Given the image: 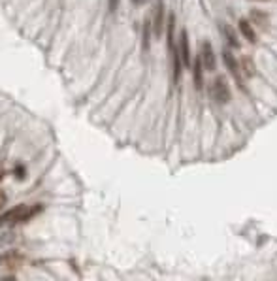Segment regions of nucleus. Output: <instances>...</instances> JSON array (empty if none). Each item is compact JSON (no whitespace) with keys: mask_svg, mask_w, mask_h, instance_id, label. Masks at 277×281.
<instances>
[{"mask_svg":"<svg viewBox=\"0 0 277 281\" xmlns=\"http://www.w3.org/2000/svg\"><path fill=\"white\" fill-rule=\"evenodd\" d=\"M42 210H43L42 204H36V206L19 204L0 215V227H6V225H19V223L30 221L34 215L40 213Z\"/></svg>","mask_w":277,"mask_h":281,"instance_id":"f257e3e1","label":"nucleus"},{"mask_svg":"<svg viewBox=\"0 0 277 281\" xmlns=\"http://www.w3.org/2000/svg\"><path fill=\"white\" fill-rule=\"evenodd\" d=\"M223 62H225V66L228 68V72H230V74H232V77L236 79L238 87H242V89L245 91V77L242 76L240 62H238V59H236L234 53L230 51V49H223Z\"/></svg>","mask_w":277,"mask_h":281,"instance_id":"f03ea898","label":"nucleus"},{"mask_svg":"<svg viewBox=\"0 0 277 281\" xmlns=\"http://www.w3.org/2000/svg\"><path fill=\"white\" fill-rule=\"evenodd\" d=\"M164 26H166V13H164V2L159 0L155 4V9H153V21H151V30L153 36L159 40L164 34Z\"/></svg>","mask_w":277,"mask_h":281,"instance_id":"7ed1b4c3","label":"nucleus"},{"mask_svg":"<svg viewBox=\"0 0 277 281\" xmlns=\"http://www.w3.org/2000/svg\"><path fill=\"white\" fill-rule=\"evenodd\" d=\"M211 96H213L219 104H227L228 100H230V89H228L227 79L223 76H219L213 79V83H211Z\"/></svg>","mask_w":277,"mask_h":281,"instance_id":"20e7f679","label":"nucleus"},{"mask_svg":"<svg viewBox=\"0 0 277 281\" xmlns=\"http://www.w3.org/2000/svg\"><path fill=\"white\" fill-rule=\"evenodd\" d=\"M198 59H200L204 70H210V72L215 70V66H217V59H215V51H213V45H211L210 42H202Z\"/></svg>","mask_w":277,"mask_h":281,"instance_id":"39448f33","label":"nucleus"},{"mask_svg":"<svg viewBox=\"0 0 277 281\" xmlns=\"http://www.w3.org/2000/svg\"><path fill=\"white\" fill-rule=\"evenodd\" d=\"M177 53H179V59L183 66H191L193 64V57H191V43H189V34L187 30H181L179 34V43H177Z\"/></svg>","mask_w":277,"mask_h":281,"instance_id":"423d86ee","label":"nucleus"},{"mask_svg":"<svg viewBox=\"0 0 277 281\" xmlns=\"http://www.w3.org/2000/svg\"><path fill=\"white\" fill-rule=\"evenodd\" d=\"M23 264V255L15 251V249H11V251H6V253H2L0 255V266L2 268H8V270H15Z\"/></svg>","mask_w":277,"mask_h":281,"instance_id":"0eeeda50","label":"nucleus"},{"mask_svg":"<svg viewBox=\"0 0 277 281\" xmlns=\"http://www.w3.org/2000/svg\"><path fill=\"white\" fill-rule=\"evenodd\" d=\"M238 28H240V34L244 36L249 43L257 42V30H255V26L249 23V19H244V17L240 19V21H238Z\"/></svg>","mask_w":277,"mask_h":281,"instance_id":"6e6552de","label":"nucleus"},{"mask_svg":"<svg viewBox=\"0 0 277 281\" xmlns=\"http://www.w3.org/2000/svg\"><path fill=\"white\" fill-rule=\"evenodd\" d=\"M268 13L266 11H262V9H251V13H249V23L253 26H259L261 30H266L268 28Z\"/></svg>","mask_w":277,"mask_h":281,"instance_id":"1a4fd4ad","label":"nucleus"},{"mask_svg":"<svg viewBox=\"0 0 277 281\" xmlns=\"http://www.w3.org/2000/svg\"><path fill=\"white\" fill-rule=\"evenodd\" d=\"M219 28H221V34L225 36V40L228 42L230 47H240V38H238V34H236V30L232 26L227 25V23H221Z\"/></svg>","mask_w":277,"mask_h":281,"instance_id":"9d476101","label":"nucleus"},{"mask_svg":"<svg viewBox=\"0 0 277 281\" xmlns=\"http://www.w3.org/2000/svg\"><path fill=\"white\" fill-rule=\"evenodd\" d=\"M193 66V77H194V85H196V89L200 91L202 87H204V66H202L200 59L196 57V60H194V64H191Z\"/></svg>","mask_w":277,"mask_h":281,"instance_id":"9b49d317","label":"nucleus"},{"mask_svg":"<svg viewBox=\"0 0 277 281\" xmlns=\"http://www.w3.org/2000/svg\"><path fill=\"white\" fill-rule=\"evenodd\" d=\"M240 62V70H242V76L244 77H253L255 76V64H253V60L249 57H244L242 60H238Z\"/></svg>","mask_w":277,"mask_h":281,"instance_id":"f8f14e48","label":"nucleus"},{"mask_svg":"<svg viewBox=\"0 0 277 281\" xmlns=\"http://www.w3.org/2000/svg\"><path fill=\"white\" fill-rule=\"evenodd\" d=\"M151 21L145 19L143 21V51H149V45H151Z\"/></svg>","mask_w":277,"mask_h":281,"instance_id":"ddd939ff","label":"nucleus"},{"mask_svg":"<svg viewBox=\"0 0 277 281\" xmlns=\"http://www.w3.org/2000/svg\"><path fill=\"white\" fill-rule=\"evenodd\" d=\"M119 2H121V0H108V9L111 11V13H115V11H117Z\"/></svg>","mask_w":277,"mask_h":281,"instance_id":"4468645a","label":"nucleus"},{"mask_svg":"<svg viewBox=\"0 0 277 281\" xmlns=\"http://www.w3.org/2000/svg\"><path fill=\"white\" fill-rule=\"evenodd\" d=\"M6 200H8V198H6V195L0 191V212H2V208L6 206Z\"/></svg>","mask_w":277,"mask_h":281,"instance_id":"2eb2a0df","label":"nucleus"},{"mask_svg":"<svg viewBox=\"0 0 277 281\" xmlns=\"http://www.w3.org/2000/svg\"><path fill=\"white\" fill-rule=\"evenodd\" d=\"M15 174H19V178H25V170H23L21 166H19V168L15 170Z\"/></svg>","mask_w":277,"mask_h":281,"instance_id":"dca6fc26","label":"nucleus"},{"mask_svg":"<svg viewBox=\"0 0 277 281\" xmlns=\"http://www.w3.org/2000/svg\"><path fill=\"white\" fill-rule=\"evenodd\" d=\"M132 2H134V4H138V6H142V4H145L147 0H132Z\"/></svg>","mask_w":277,"mask_h":281,"instance_id":"f3484780","label":"nucleus"}]
</instances>
